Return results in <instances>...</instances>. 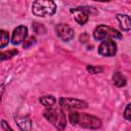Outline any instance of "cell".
I'll return each mask as SVG.
<instances>
[{"label": "cell", "instance_id": "cell-1", "mask_svg": "<svg viewBox=\"0 0 131 131\" xmlns=\"http://www.w3.org/2000/svg\"><path fill=\"white\" fill-rule=\"evenodd\" d=\"M70 122L73 125H78L87 129H98L101 126L100 119L88 114H79L76 112L70 114Z\"/></svg>", "mask_w": 131, "mask_h": 131}, {"label": "cell", "instance_id": "cell-2", "mask_svg": "<svg viewBox=\"0 0 131 131\" xmlns=\"http://www.w3.org/2000/svg\"><path fill=\"white\" fill-rule=\"evenodd\" d=\"M33 13L37 16H47L52 15L56 11V5L50 0H38L33 3L32 6Z\"/></svg>", "mask_w": 131, "mask_h": 131}, {"label": "cell", "instance_id": "cell-3", "mask_svg": "<svg viewBox=\"0 0 131 131\" xmlns=\"http://www.w3.org/2000/svg\"><path fill=\"white\" fill-rule=\"evenodd\" d=\"M44 117L58 130H63L66 127V116L62 111L60 110H54L52 107L47 108L44 112Z\"/></svg>", "mask_w": 131, "mask_h": 131}, {"label": "cell", "instance_id": "cell-4", "mask_svg": "<svg viewBox=\"0 0 131 131\" xmlns=\"http://www.w3.org/2000/svg\"><path fill=\"white\" fill-rule=\"evenodd\" d=\"M93 36L96 40H108L110 38H117V39H121L122 35L121 33H119L117 30L104 26V25H100L98 26L93 33Z\"/></svg>", "mask_w": 131, "mask_h": 131}, {"label": "cell", "instance_id": "cell-5", "mask_svg": "<svg viewBox=\"0 0 131 131\" xmlns=\"http://www.w3.org/2000/svg\"><path fill=\"white\" fill-rule=\"evenodd\" d=\"M71 12L74 13V16H75V19L78 24L80 25H84L87 20H88V15H89V12H94L95 13V10L92 8V7H78V8H74V9H71Z\"/></svg>", "mask_w": 131, "mask_h": 131}, {"label": "cell", "instance_id": "cell-6", "mask_svg": "<svg viewBox=\"0 0 131 131\" xmlns=\"http://www.w3.org/2000/svg\"><path fill=\"white\" fill-rule=\"evenodd\" d=\"M117 52V44L112 39L103 41L98 47V53L103 56H114Z\"/></svg>", "mask_w": 131, "mask_h": 131}, {"label": "cell", "instance_id": "cell-7", "mask_svg": "<svg viewBox=\"0 0 131 131\" xmlns=\"http://www.w3.org/2000/svg\"><path fill=\"white\" fill-rule=\"evenodd\" d=\"M60 106H63L66 108H83L87 106V103L85 101L75 99V98H64L61 97L58 101Z\"/></svg>", "mask_w": 131, "mask_h": 131}, {"label": "cell", "instance_id": "cell-8", "mask_svg": "<svg viewBox=\"0 0 131 131\" xmlns=\"http://www.w3.org/2000/svg\"><path fill=\"white\" fill-rule=\"evenodd\" d=\"M58 37L63 41H70L74 38V30L67 24H59L56 27Z\"/></svg>", "mask_w": 131, "mask_h": 131}, {"label": "cell", "instance_id": "cell-9", "mask_svg": "<svg viewBox=\"0 0 131 131\" xmlns=\"http://www.w3.org/2000/svg\"><path fill=\"white\" fill-rule=\"evenodd\" d=\"M28 35V29L25 26H19L16 29H14L12 33V38H11V43L14 45L20 44L23 41H26Z\"/></svg>", "mask_w": 131, "mask_h": 131}, {"label": "cell", "instance_id": "cell-10", "mask_svg": "<svg viewBox=\"0 0 131 131\" xmlns=\"http://www.w3.org/2000/svg\"><path fill=\"white\" fill-rule=\"evenodd\" d=\"M15 122L23 131H30L32 128V121L28 117H16Z\"/></svg>", "mask_w": 131, "mask_h": 131}, {"label": "cell", "instance_id": "cell-11", "mask_svg": "<svg viewBox=\"0 0 131 131\" xmlns=\"http://www.w3.org/2000/svg\"><path fill=\"white\" fill-rule=\"evenodd\" d=\"M117 19L120 23V27L124 31L131 29V18L127 14H117Z\"/></svg>", "mask_w": 131, "mask_h": 131}, {"label": "cell", "instance_id": "cell-12", "mask_svg": "<svg viewBox=\"0 0 131 131\" xmlns=\"http://www.w3.org/2000/svg\"><path fill=\"white\" fill-rule=\"evenodd\" d=\"M113 82L116 86L118 87H123L126 85V78L120 73V72H116L113 76Z\"/></svg>", "mask_w": 131, "mask_h": 131}, {"label": "cell", "instance_id": "cell-13", "mask_svg": "<svg viewBox=\"0 0 131 131\" xmlns=\"http://www.w3.org/2000/svg\"><path fill=\"white\" fill-rule=\"evenodd\" d=\"M40 102L44 105V106H46V107H52L54 104H55V102H56V99L53 97V96H43V97H41L40 98Z\"/></svg>", "mask_w": 131, "mask_h": 131}, {"label": "cell", "instance_id": "cell-14", "mask_svg": "<svg viewBox=\"0 0 131 131\" xmlns=\"http://www.w3.org/2000/svg\"><path fill=\"white\" fill-rule=\"evenodd\" d=\"M0 37H1V41H0V47L3 48L5 45L8 44V41H9V36H8V33L5 32L4 30H1L0 31Z\"/></svg>", "mask_w": 131, "mask_h": 131}, {"label": "cell", "instance_id": "cell-15", "mask_svg": "<svg viewBox=\"0 0 131 131\" xmlns=\"http://www.w3.org/2000/svg\"><path fill=\"white\" fill-rule=\"evenodd\" d=\"M17 54V50L13 49V50H10V51H5V52H2L1 54V59L4 60V59H7V58H10L12 57L13 55Z\"/></svg>", "mask_w": 131, "mask_h": 131}, {"label": "cell", "instance_id": "cell-16", "mask_svg": "<svg viewBox=\"0 0 131 131\" xmlns=\"http://www.w3.org/2000/svg\"><path fill=\"white\" fill-rule=\"evenodd\" d=\"M87 71L90 72V74H98V73L102 72V68L94 67V66H88L87 67Z\"/></svg>", "mask_w": 131, "mask_h": 131}, {"label": "cell", "instance_id": "cell-17", "mask_svg": "<svg viewBox=\"0 0 131 131\" xmlns=\"http://www.w3.org/2000/svg\"><path fill=\"white\" fill-rule=\"evenodd\" d=\"M124 117H125L126 120L131 121V102L126 106L125 112H124Z\"/></svg>", "mask_w": 131, "mask_h": 131}, {"label": "cell", "instance_id": "cell-18", "mask_svg": "<svg viewBox=\"0 0 131 131\" xmlns=\"http://www.w3.org/2000/svg\"><path fill=\"white\" fill-rule=\"evenodd\" d=\"M34 43H35V38H34V37H31V38H29L27 41H25L24 47H25V48H27V47H29L30 45L34 44Z\"/></svg>", "mask_w": 131, "mask_h": 131}, {"label": "cell", "instance_id": "cell-19", "mask_svg": "<svg viewBox=\"0 0 131 131\" xmlns=\"http://www.w3.org/2000/svg\"><path fill=\"white\" fill-rule=\"evenodd\" d=\"M2 128H3L5 131H12V129H11V128L8 126V124H7V123H6L4 120L2 121Z\"/></svg>", "mask_w": 131, "mask_h": 131}, {"label": "cell", "instance_id": "cell-20", "mask_svg": "<svg viewBox=\"0 0 131 131\" xmlns=\"http://www.w3.org/2000/svg\"><path fill=\"white\" fill-rule=\"evenodd\" d=\"M80 40H81V42L85 43L86 41H88V35H87L86 33H84L83 35H81V37H80Z\"/></svg>", "mask_w": 131, "mask_h": 131}]
</instances>
